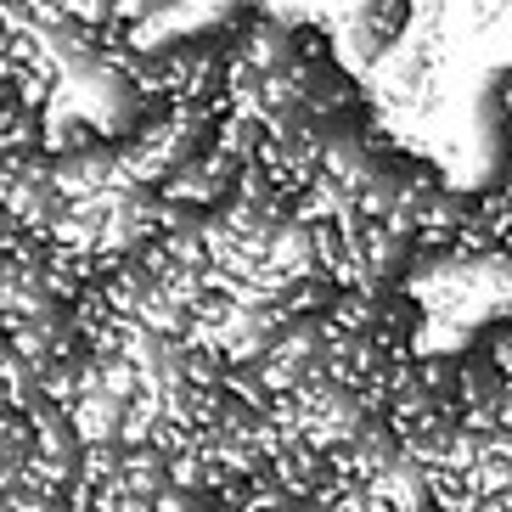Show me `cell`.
<instances>
[{
    "mask_svg": "<svg viewBox=\"0 0 512 512\" xmlns=\"http://www.w3.org/2000/svg\"><path fill=\"white\" fill-rule=\"evenodd\" d=\"M355 17H361V23L389 51H400V46H406V34L417 29V0H361V6H355Z\"/></svg>",
    "mask_w": 512,
    "mask_h": 512,
    "instance_id": "obj_1",
    "label": "cell"
},
{
    "mask_svg": "<svg viewBox=\"0 0 512 512\" xmlns=\"http://www.w3.org/2000/svg\"><path fill=\"white\" fill-rule=\"evenodd\" d=\"M496 102L507 107V119H512V74H507V79H496Z\"/></svg>",
    "mask_w": 512,
    "mask_h": 512,
    "instance_id": "obj_2",
    "label": "cell"
}]
</instances>
